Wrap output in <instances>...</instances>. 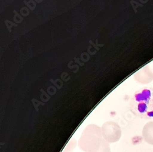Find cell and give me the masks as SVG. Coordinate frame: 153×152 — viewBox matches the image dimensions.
Here are the masks:
<instances>
[{"label":"cell","mask_w":153,"mask_h":152,"mask_svg":"<svg viewBox=\"0 0 153 152\" xmlns=\"http://www.w3.org/2000/svg\"><path fill=\"white\" fill-rule=\"evenodd\" d=\"M109 144L103 137L101 128L90 125L83 131L79 146L85 152H111Z\"/></svg>","instance_id":"1"},{"label":"cell","mask_w":153,"mask_h":152,"mask_svg":"<svg viewBox=\"0 0 153 152\" xmlns=\"http://www.w3.org/2000/svg\"><path fill=\"white\" fill-rule=\"evenodd\" d=\"M134 77L136 81L140 83L148 84L153 80V72L148 66H146L137 72Z\"/></svg>","instance_id":"4"},{"label":"cell","mask_w":153,"mask_h":152,"mask_svg":"<svg viewBox=\"0 0 153 152\" xmlns=\"http://www.w3.org/2000/svg\"><path fill=\"white\" fill-rule=\"evenodd\" d=\"M103 137L108 143H114L120 140L121 136V130L120 126L114 122L105 123L101 128Z\"/></svg>","instance_id":"3"},{"label":"cell","mask_w":153,"mask_h":152,"mask_svg":"<svg viewBox=\"0 0 153 152\" xmlns=\"http://www.w3.org/2000/svg\"><path fill=\"white\" fill-rule=\"evenodd\" d=\"M142 135L148 144L153 145V122H149L145 125Z\"/></svg>","instance_id":"5"},{"label":"cell","mask_w":153,"mask_h":152,"mask_svg":"<svg viewBox=\"0 0 153 152\" xmlns=\"http://www.w3.org/2000/svg\"><path fill=\"white\" fill-rule=\"evenodd\" d=\"M132 109L142 118H153V88L145 87L138 91L132 100Z\"/></svg>","instance_id":"2"}]
</instances>
